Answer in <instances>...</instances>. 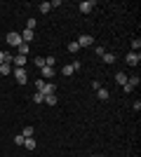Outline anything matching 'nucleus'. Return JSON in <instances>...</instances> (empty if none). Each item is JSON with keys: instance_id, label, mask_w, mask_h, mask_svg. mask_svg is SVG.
Wrapping results in <instances>:
<instances>
[{"instance_id": "nucleus-2", "label": "nucleus", "mask_w": 141, "mask_h": 157, "mask_svg": "<svg viewBox=\"0 0 141 157\" xmlns=\"http://www.w3.org/2000/svg\"><path fill=\"white\" fill-rule=\"evenodd\" d=\"M7 45H12V47H19L21 45V35L19 33H7Z\"/></svg>"}, {"instance_id": "nucleus-22", "label": "nucleus", "mask_w": 141, "mask_h": 157, "mask_svg": "<svg viewBox=\"0 0 141 157\" xmlns=\"http://www.w3.org/2000/svg\"><path fill=\"white\" fill-rule=\"evenodd\" d=\"M42 101H45V96H42L40 92H35L33 94V103H42Z\"/></svg>"}, {"instance_id": "nucleus-1", "label": "nucleus", "mask_w": 141, "mask_h": 157, "mask_svg": "<svg viewBox=\"0 0 141 157\" xmlns=\"http://www.w3.org/2000/svg\"><path fill=\"white\" fill-rule=\"evenodd\" d=\"M14 80H17L19 85H26V80H28L26 68H14Z\"/></svg>"}, {"instance_id": "nucleus-31", "label": "nucleus", "mask_w": 141, "mask_h": 157, "mask_svg": "<svg viewBox=\"0 0 141 157\" xmlns=\"http://www.w3.org/2000/svg\"><path fill=\"white\" fill-rule=\"evenodd\" d=\"M71 66H73V71H80V68H82V63H80V61H73Z\"/></svg>"}, {"instance_id": "nucleus-30", "label": "nucleus", "mask_w": 141, "mask_h": 157, "mask_svg": "<svg viewBox=\"0 0 141 157\" xmlns=\"http://www.w3.org/2000/svg\"><path fill=\"white\" fill-rule=\"evenodd\" d=\"M104 54H106V49H104L101 45H96V56H104Z\"/></svg>"}, {"instance_id": "nucleus-3", "label": "nucleus", "mask_w": 141, "mask_h": 157, "mask_svg": "<svg viewBox=\"0 0 141 157\" xmlns=\"http://www.w3.org/2000/svg\"><path fill=\"white\" fill-rule=\"evenodd\" d=\"M75 42H78V47H89V45H94V38L85 33V35H80V38L75 40Z\"/></svg>"}, {"instance_id": "nucleus-14", "label": "nucleus", "mask_w": 141, "mask_h": 157, "mask_svg": "<svg viewBox=\"0 0 141 157\" xmlns=\"http://www.w3.org/2000/svg\"><path fill=\"white\" fill-rule=\"evenodd\" d=\"M12 73V66L10 63H0V75H10Z\"/></svg>"}, {"instance_id": "nucleus-10", "label": "nucleus", "mask_w": 141, "mask_h": 157, "mask_svg": "<svg viewBox=\"0 0 141 157\" xmlns=\"http://www.w3.org/2000/svg\"><path fill=\"white\" fill-rule=\"evenodd\" d=\"M12 61L17 63V68H24V63H26V56H21V54H17V56H12Z\"/></svg>"}, {"instance_id": "nucleus-20", "label": "nucleus", "mask_w": 141, "mask_h": 157, "mask_svg": "<svg viewBox=\"0 0 141 157\" xmlns=\"http://www.w3.org/2000/svg\"><path fill=\"white\" fill-rule=\"evenodd\" d=\"M139 49H141V40L134 38V40H132V52H139Z\"/></svg>"}, {"instance_id": "nucleus-7", "label": "nucleus", "mask_w": 141, "mask_h": 157, "mask_svg": "<svg viewBox=\"0 0 141 157\" xmlns=\"http://www.w3.org/2000/svg\"><path fill=\"white\" fill-rule=\"evenodd\" d=\"M42 96H47V94H57V87L52 85V82H45V87H42Z\"/></svg>"}, {"instance_id": "nucleus-32", "label": "nucleus", "mask_w": 141, "mask_h": 157, "mask_svg": "<svg viewBox=\"0 0 141 157\" xmlns=\"http://www.w3.org/2000/svg\"><path fill=\"white\" fill-rule=\"evenodd\" d=\"M0 63H5V52H0Z\"/></svg>"}, {"instance_id": "nucleus-4", "label": "nucleus", "mask_w": 141, "mask_h": 157, "mask_svg": "<svg viewBox=\"0 0 141 157\" xmlns=\"http://www.w3.org/2000/svg\"><path fill=\"white\" fill-rule=\"evenodd\" d=\"M94 7H96V2H94V0H85V2H80V12H82V14H89Z\"/></svg>"}, {"instance_id": "nucleus-33", "label": "nucleus", "mask_w": 141, "mask_h": 157, "mask_svg": "<svg viewBox=\"0 0 141 157\" xmlns=\"http://www.w3.org/2000/svg\"><path fill=\"white\" fill-rule=\"evenodd\" d=\"M89 157H96V155H89Z\"/></svg>"}, {"instance_id": "nucleus-9", "label": "nucleus", "mask_w": 141, "mask_h": 157, "mask_svg": "<svg viewBox=\"0 0 141 157\" xmlns=\"http://www.w3.org/2000/svg\"><path fill=\"white\" fill-rule=\"evenodd\" d=\"M40 71H42V78H47V80L54 78V68H49V66H42Z\"/></svg>"}, {"instance_id": "nucleus-28", "label": "nucleus", "mask_w": 141, "mask_h": 157, "mask_svg": "<svg viewBox=\"0 0 141 157\" xmlns=\"http://www.w3.org/2000/svg\"><path fill=\"white\" fill-rule=\"evenodd\" d=\"M35 66H38V68H42V66H45V59H42V56H35V61H33Z\"/></svg>"}, {"instance_id": "nucleus-18", "label": "nucleus", "mask_w": 141, "mask_h": 157, "mask_svg": "<svg viewBox=\"0 0 141 157\" xmlns=\"http://www.w3.org/2000/svg\"><path fill=\"white\" fill-rule=\"evenodd\" d=\"M101 59H104V63H113V61H115V54H108V52H106Z\"/></svg>"}, {"instance_id": "nucleus-21", "label": "nucleus", "mask_w": 141, "mask_h": 157, "mask_svg": "<svg viewBox=\"0 0 141 157\" xmlns=\"http://www.w3.org/2000/svg\"><path fill=\"white\" fill-rule=\"evenodd\" d=\"M35 26H38V21H35V19H28L26 21V28H28V31H35Z\"/></svg>"}, {"instance_id": "nucleus-11", "label": "nucleus", "mask_w": 141, "mask_h": 157, "mask_svg": "<svg viewBox=\"0 0 141 157\" xmlns=\"http://www.w3.org/2000/svg\"><path fill=\"white\" fill-rule=\"evenodd\" d=\"M96 96H99V101H108V89L99 87V89H96Z\"/></svg>"}, {"instance_id": "nucleus-13", "label": "nucleus", "mask_w": 141, "mask_h": 157, "mask_svg": "<svg viewBox=\"0 0 141 157\" xmlns=\"http://www.w3.org/2000/svg\"><path fill=\"white\" fill-rule=\"evenodd\" d=\"M42 103H47V105H57V94H47Z\"/></svg>"}, {"instance_id": "nucleus-12", "label": "nucleus", "mask_w": 141, "mask_h": 157, "mask_svg": "<svg viewBox=\"0 0 141 157\" xmlns=\"http://www.w3.org/2000/svg\"><path fill=\"white\" fill-rule=\"evenodd\" d=\"M28 49H31V47H28L26 42H21V45L17 47V54H21V56H26V54H28Z\"/></svg>"}, {"instance_id": "nucleus-24", "label": "nucleus", "mask_w": 141, "mask_h": 157, "mask_svg": "<svg viewBox=\"0 0 141 157\" xmlns=\"http://www.w3.org/2000/svg\"><path fill=\"white\" fill-rule=\"evenodd\" d=\"M78 49H80V47H78V42H68V52H71V54H75Z\"/></svg>"}, {"instance_id": "nucleus-26", "label": "nucleus", "mask_w": 141, "mask_h": 157, "mask_svg": "<svg viewBox=\"0 0 141 157\" xmlns=\"http://www.w3.org/2000/svg\"><path fill=\"white\" fill-rule=\"evenodd\" d=\"M122 89H125V94H132V92H134V87L129 85V82H125V85H122Z\"/></svg>"}, {"instance_id": "nucleus-15", "label": "nucleus", "mask_w": 141, "mask_h": 157, "mask_svg": "<svg viewBox=\"0 0 141 157\" xmlns=\"http://www.w3.org/2000/svg\"><path fill=\"white\" fill-rule=\"evenodd\" d=\"M115 82H118V85H125V82H127V75L118 71V75H115Z\"/></svg>"}, {"instance_id": "nucleus-29", "label": "nucleus", "mask_w": 141, "mask_h": 157, "mask_svg": "<svg viewBox=\"0 0 141 157\" xmlns=\"http://www.w3.org/2000/svg\"><path fill=\"white\" fill-rule=\"evenodd\" d=\"M42 87H45V82H42V78L35 82V92H42Z\"/></svg>"}, {"instance_id": "nucleus-5", "label": "nucleus", "mask_w": 141, "mask_h": 157, "mask_svg": "<svg viewBox=\"0 0 141 157\" xmlns=\"http://www.w3.org/2000/svg\"><path fill=\"white\" fill-rule=\"evenodd\" d=\"M127 63H129V66H139V63H141V54H139V52H129V54H127Z\"/></svg>"}, {"instance_id": "nucleus-19", "label": "nucleus", "mask_w": 141, "mask_h": 157, "mask_svg": "<svg viewBox=\"0 0 141 157\" xmlns=\"http://www.w3.org/2000/svg\"><path fill=\"white\" fill-rule=\"evenodd\" d=\"M38 10H40L42 14H47L49 10H52V5H49V2H40V7H38Z\"/></svg>"}, {"instance_id": "nucleus-25", "label": "nucleus", "mask_w": 141, "mask_h": 157, "mask_svg": "<svg viewBox=\"0 0 141 157\" xmlns=\"http://www.w3.org/2000/svg\"><path fill=\"white\" fill-rule=\"evenodd\" d=\"M127 82H129V85H132V87H139V82H141V80H139V78H136V75H134V78H127Z\"/></svg>"}, {"instance_id": "nucleus-17", "label": "nucleus", "mask_w": 141, "mask_h": 157, "mask_svg": "<svg viewBox=\"0 0 141 157\" xmlns=\"http://www.w3.org/2000/svg\"><path fill=\"white\" fill-rule=\"evenodd\" d=\"M21 136H24V138H31V136H33V127H24Z\"/></svg>"}, {"instance_id": "nucleus-16", "label": "nucleus", "mask_w": 141, "mask_h": 157, "mask_svg": "<svg viewBox=\"0 0 141 157\" xmlns=\"http://www.w3.org/2000/svg\"><path fill=\"white\" fill-rule=\"evenodd\" d=\"M24 145H26L28 150H35V145H38V143H35V138H26V141H24Z\"/></svg>"}, {"instance_id": "nucleus-23", "label": "nucleus", "mask_w": 141, "mask_h": 157, "mask_svg": "<svg viewBox=\"0 0 141 157\" xmlns=\"http://www.w3.org/2000/svg\"><path fill=\"white\" fill-rule=\"evenodd\" d=\"M54 63H57V59H54V56H45V66H49V68H54Z\"/></svg>"}, {"instance_id": "nucleus-27", "label": "nucleus", "mask_w": 141, "mask_h": 157, "mask_svg": "<svg viewBox=\"0 0 141 157\" xmlns=\"http://www.w3.org/2000/svg\"><path fill=\"white\" fill-rule=\"evenodd\" d=\"M24 141H26V138L21 136V134H17V136H14V143H17V145H24Z\"/></svg>"}, {"instance_id": "nucleus-6", "label": "nucleus", "mask_w": 141, "mask_h": 157, "mask_svg": "<svg viewBox=\"0 0 141 157\" xmlns=\"http://www.w3.org/2000/svg\"><path fill=\"white\" fill-rule=\"evenodd\" d=\"M19 35H21V42H31V40L35 38V33L28 31V28H24V33H19Z\"/></svg>"}, {"instance_id": "nucleus-8", "label": "nucleus", "mask_w": 141, "mask_h": 157, "mask_svg": "<svg viewBox=\"0 0 141 157\" xmlns=\"http://www.w3.org/2000/svg\"><path fill=\"white\" fill-rule=\"evenodd\" d=\"M73 66H71V63H66V66H61V75H66V78H71V75H73Z\"/></svg>"}]
</instances>
